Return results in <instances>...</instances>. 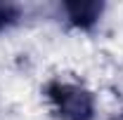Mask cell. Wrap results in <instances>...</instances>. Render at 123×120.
I'll return each mask as SVG.
<instances>
[{"label": "cell", "mask_w": 123, "mask_h": 120, "mask_svg": "<svg viewBox=\"0 0 123 120\" xmlns=\"http://www.w3.org/2000/svg\"><path fill=\"white\" fill-rule=\"evenodd\" d=\"M45 97L50 101L52 113L62 120H92L95 118V97L88 87L69 82V80H52L45 87Z\"/></svg>", "instance_id": "1"}, {"label": "cell", "mask_w": 123, "mask_h": 120, "mask_svg": "<svg viewBox=\"0 0 123 120\" xmlns=\"http://www.w3.org/2000/svg\"><path fill=\"white\" fill-rule=\"evenodd\" d=\"M64 10H66L69 19H71V24H76L80 28H88L99 19L104 5H97V2H71V5H64Z\"/></svg>", "instance_id": "2"}, {"label": "cell", "mask_w": 123, "mask_h": 120, "mask_svg": "<svg viewBox=\"0 0 123 120\" xmlns=\"http://www.w3.org/2000/svg\"><path fill=\"white\" fill-rule=\"evenodd\" d=\"M111 120H123V113H118V115H114Z\"/></svg>", "instance_id": "3"}]
</instances>
